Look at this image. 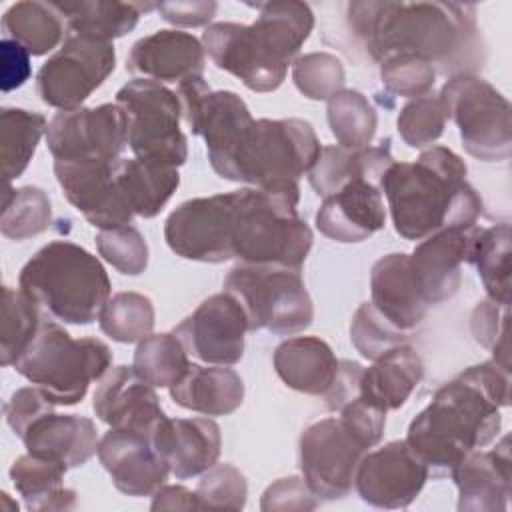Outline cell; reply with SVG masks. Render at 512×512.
<instances>
[{"label": "cell", "instance_id": "15", "mask_svg": "<svg viewBox=\"0 0 512 512\" xmlns=\"http://www.w3.org/2000/svg\"><path fill=\"white\" fill-rule=\"evenodd\" d=\"M246 332L250 330L242 306L224 290L202 300L174 328L188 356L210 366H232L240 362Z\"/></svg>", "mask_w": 512, "mask_h": 512}, {"label": "cell", "instance_id": "30", "mask_svg": "<svg viewBox=\"0 0 512 512\" xmlns=\"http://www.w3.org/2000/svg\"><path fill=\"white\" fill-rule=\"evenodd\" d=\"M372 362L362 370L360 396L384 412L398 410L424 376L420 354L412 346L400 344Z\"/></svg>", "mask_w": 512, "mask_h": 512}, {"label": "cell", "instance_id": "32", "mask_svg": "<svg viewBox=\"0 0 512 512\" xmlns=\"http://www.w3.org/2000/svg\"><path fill=\"white\" fill-rule=\"evenodd\" d=\"M62 14L70 34L90 36L112 42L132 32L142 12L156 10V2H104V0H76L52 2Z\"/></svg>", "mask_w": 512, "mask_h": 512}, {"label": "cell", "instance_id": "18", "mask_svg": "<svg viewBox=\"0 0 512 512\" xmlns=\"http://www.w3.org/2000/svg\"><path fill=\"white\" fill-rule=\"evenodd\" d=\"M98 420L116 430H132L152 436L166 418L156 388L148 384L134 366L110 368L96 386L92 400Z\"/></svg>", "mask_w": 512, "mask_h": 512}, {"label": "cell", "instance_id": "20", "mask_svg": "<svg viewBox=\"0 0 512 512\" xmlns=\"http://www.w3.org/2000/svg\"><path fill=\"white\" fill-rule=\"evenodd\" d=\"M96 454L114 486L132 498L154 496L170 474L150 436L140 432L110 428L100 438Z\"/></svg>", "mask_w": 512, "mask_h": 512}, {"label": "cell", "instance_id": "43", "mask_svg": "<svg viewBox=\"0 0 512 512\" xmlns=\"http://www.w3.org/2000/svg\"><path fill=\"white\" fill-rule=\"evenodd\" d=\"M408 336L386 320L372 302H362L350 320V340L366 360H376L384 352L406 344Z\"/></svg>", "mask_w": 512, "mask_h": 512}, {"label": "cell", "instance_id": "54", "mask_svg": "<svg viewBox=\"0 0 512 512\" xmlns=\"http://www.w3.org/2000/svg\"><path fill=\"white\" fill-rule=\"evenodd\" d=\"M364 366L352 360H340L338 374L328 388V392L322 396L324 404L332 412H340L348 402L360 396V378H362Z\"/></svg>", "mask_w": 512, "mask_h": 512}, {"label": "cell", "instance_id": "5", "mask_svg": "<svg viewBox=\"0 0 512 512\" xmlns=\"http://www.w3.org/2000/svg\"><path fill=\"white\" fill-rule=\"evenodd\" d=\"M252 24L216 22L202 34L204 52L212 64L230 72L252 92L280 88L288 66L314 28V12L298 0L256 4Z\"/></svg>", "mask_w": 512, "mask_h": 512}, {"label": "cell", "instance_id": "1", "mask_svg": "<svg viewBox=\"0 0 512 512\" xmlns=\"http://www.w3.org/2000/svg\"><path fill=\"white\" fill-rule=\"evenodd\" d=\"M182 118L202 136L212 170L230 182L268 192H300L298 180L316 162L322 144L300 118L254 120L232 90H210L204 76L178 84Z\"/></svg>", "mask_w": 512, "mask_h": 512}, {"label": "cell", "instance_id": "33", "mask_svg": "<svg viewBox=\"0 0 512 512\" xmlns=\"http://www.w3.org/2000/svg\"><path fill=\"white\" fill-rule=\"evenodd\" d=\"M66 470L68 466L58 460L26 452L12 462L8 474L16 492L22 496L24 506L32 512H46L70 510L76 506L78 494L62 484Z\"/></svg>", "mask_w": 512, "mask_h": 512}, {"label": "cell", "instance_id": "52", "mask_svg": "<svg viewBox=\"0 0 512 512\" xmlns=\"http://www.w3.org/2000/svg\"><path fill=\"white\" fill-rule=\"evenodd\" d=\"M32 74L30 52L12 38L0 42V88L10 92L20 88Z\"/></svg>", "mask_w": 512, "mask_h": 512}, {"label": "cell", "instance_id": "9", "mask_svg": "<svg viewBox=\"0 0 512 512\" xmlns=\"http://www.w3.org/2000/svg\"><path fill=\"white\" fill-rule=\"evenodd\" d=\"M224 292L242 306L250 332L292 336L314 320L312 298L300 270L236 264L224 278Z\"/></svg>", "mask_w": 512, "mask_h": 512}, {"label": "cell", "instance_id": "29", "mask_svg": "<svg viewBox=\"0 0 512 512\" xmlns=\"http://www.w3.org/2000/svg\"><path fill=\"white\" fill-rule=\"evenodd\" d=\"M168 390L178 406L204 416H228L244 402V380L228 366L190 364Z\"/></svg>", "mask_w": 512, "mask_h": 512}, {"label": "cell", "instance_id": "17", "mask_svg": "<svg viewBox=\"0 0 512 512\" xmlns=\"http://www.w3.org/2000/svg\"><path fill=\"white\" fill-rule=\"evenodd\" d=\"M116 160H54V176L66 200L100 230L126 226L134 220L116 182Z\"/></svg>", "mask_w": 512, "mask_h": 512}, {"label": "cell", "instance_id": "7", "mask_svg": "<svg viewBox=\"0 0 512 512\" xmlns=\"http://www.w3.org/2000/svg\"><path fill=\"white\" fill-rule=\"evenodd\" d=\"M18 288L54 320L84 326L98 320L112 284L92 252L68 240H52L22 266Z\"/></svg>", "mask_w": 512, "mask_h": 512}, {"label": "cell", "instance_id": "4", "mask_svg": "<svg viewBox=\"0 0 512 512\" xmlns=\"http://www.w3.org/2000/svg\"><path fill=\"white\" fill-rule=\"evenodd\" d=\"M466 174V162L446 146H430L414 162H394L378 184L394 230L424 240L444 228L476 226L484 204Z\"/></svg>", "mask_w": 512, "mask_h": 512}, {"label": "cell", "instance_id": "47", "mask_svg": "<svg viewBox=\"0 0 512 512\" xmlns=\"http://www.w3.org/2000/svg\"><path fill=\"white\" fill-rule=\"evenodd\" d=\"M436 68L416 56L400 54L380 62V80L384 88L400 98L426 96L436 82Z\"/></svg>", "mask_w": 512, "mask_h": 512}, {"label": "cell", "instance_id": "45", "mask_svg": "<svg viewBox=\"0 0 512 512\" xmlns=\"http://www.w3.org/2000/svg\"><path fill=\"white\" fill-rule=\"evenodd\" d=\"M98 254L120 274L138 276L148 266V244L132 224L100 230L96 236Z\"/></svg>", "mask_w": 512, "mask_h": 512}, {"label": "cell", "instance_id": "16", "mask_svg": "<svg viewBox=\"0 0 512 512\" xmlns=\"http://www.w3.org/2000/svg\"><path fill=\"white\" fill-rule=\"evenodd\" d=\"M428 476V466L412 446L406 440H392L364 454L354 488L366 504L394 510L410 506L422 492Z\"/></svg>", "mask_w": 512, "mask_h": 512}, {"label": "cell", "instance_id": "40", "mask_svg": "<svg viewBox=\"0 0 512 512\" xmlns=\"http://www.w3.org/2000/svg\"><path fill=\"white\" fill-rule=\"evenodd\" d=\"M52 224L50 196L38 186L6 188L2 196L0 232L10 240H28L42 234Z\"/></svg>", "mask_w": 512, "mask_h": 512}, {"label": "cell", "instance_id": "55", "mask_svg": "<svg viewBox=\"0 0 512 512\" xmlns=\"http://www.w3.org/2000/svg\"><path fill=\"white\" fill-rule=\"evenodd\" d=\"M152 510H192L200 508L196 490H188L184 486H160L154 492V500L150 504Z\"/></svg>", "mask_w": 512, "mask_h": 512}, {"label": "cell", "instance_id": "35", "mask_svg": "<svg viewBox=\"0 0 512 512\" xmlns=\"http://www.w3.org/2000/svg\"><path fill=\"white\" fill-rule=\"evenodd\" d=\"M488 298L510 304V224L476 228L470 258Z\"/></svg>", "mask_w": 512, "mask_h": 512}, {"label": "cell", "instance_id": "28", "mask_svg": "<svg viewBox=\"0 0 512 512\" xmlns=\"http://www.w3.org/2000/svg\"><path fill=\"white\" fill-rule=\"evenodd\" d=\"M340 360L330 344L318 336H294L274 350V368L280 380L302 394L324 396L338 374Z\"/></svg>", "mask_w": 512, "mask_h": 512}, {"label": "cell", "instance_id": "13", "mask_svg": "<svg viewBox=\"0 0 512 512\" xmlns=\"http://www.w3.org/2000/svg\"><path fill=\"white\" fill-rule=\"evenodd\" d=\"M116 68L112 42L70 34L36 74L40 100L58 110L80 108Z\"/></svg>", "mask_w": 512, "mask_h": 512}, {"label": "cell", "instance_id": "48", "mask_svg": "<svg viewBox=\"0 0 512 512\" xmlns=\"http://www.w3.org/2000/svg\"><path fill=\"white\" fill-rule=\"evenodd\" d=\"M470 332L474 340L494 354V360L510 368L508 358V304L484 298L470 314Z\"/></svg>", "mask_w": 512, "mask_h": 512}, {"label": "cell", "instance_id": "2", "mask_svg": "<svg viewBox=\"0 0 512 512\" xmlns=\"http://www.w3.org/2000/svg\"><path fill=\"white\" fill-rule=\"evenodd\" d=\"M346 26L370 62L416 56L440 74H476L486 48L472 4L456 2H350Z\"/></svg>", "mask_w": 512, "mask_h": 512}, {"label": "cell", "instance_id": "49", "mask_svg": "<svg viewBox=\"0 0 512 512\" xmlns=\"http://www.w3.org/2000/svg\"><path fill=\"white\" fill-rule=\"evenodd\" d=\"M54 402L38 388V386H24L10 394V398L4 402V418L6 424L12 428V432L22 438V434L28 430L32 422H36L40 416L54 412Z\"/></svg>", "mask_w": 512, "mask_h": 512}, {"label": "cell", "instance_id": "53", "mask_svg": "<svg viewBox=\"0 0 512 512\" xmlns=\"http://www.w3.org/2000/svg\"><path fill=\"white\" fill-rule=\"evenodd\" d=\"M218 4L214 0H186V2H156V10L160 16L174 26H206L214 14Z\"/></svg>", "mask_w": 512, "mask_h": 512}, {"label": "cell", "instance_id": "41", "mask_svg": "<svg viewBox=\"0 0 512 512\" xmlns=\"http://www.w3.org/2000/svg\"><path fill=\"white\" fill-rule=\"evenodd\" d=\"M154 304L140 292H118L102 308L98 316L100 330L116 342L132 344L152 334Z\"/></svg>", "mask_w": 512, "mask_h": 512}, {"label": "cell", "instance_id": "24", "mask_svg": "<svg viewBox=\"0 0 512 512\" xmlns=\"http://www.w3.org/2000/svg\"><path fill=\"white\" fill-rule=\"evenodd\" d=\"M178 480L194 478L218 462L220 426L212 418H164L150 436Z\"/></svg>", "mask_w": 512, "mask_h": 512}, {"label": "cell", "instance_id": "12", "mask_svg": "<svg viewBox=\"0 0 512 512\" xmlns=\"http://www.w3.org/2000/svg\"><path fill=\"white\" fill-rule=\"evenodd\" d=\"M366 444L340 416H328L304 428L298 442L302 478L322 500H342L356 482Z\"/></svg>", "mask_w": 512, "mask_h": 512}, {"label": "cell", "instance_id": "36", "mask_svg": "<svg viewBox=\"0 0 512 512\" xmlns=\"http://www.w3.org/2000/svg\"><path fill=\"white\" fill-rule=\"evenodd\" d=\"M48 124L40 112L24 108H2L0 112V156L6 182L22 176Z\"/></svg>", "mask_w": 512, "mask_h": 512}, {"label": "cell", "instance_id": "46", "mask_svg": "<svg viewBox=\"0 0 512 512\" xmlns=\"http://www.w3.org/2000/svg\"><path fill=\"white\" fill-rule=\"evenodd\" d=\"M200 508L242 510L246 506L248 484L244 474L232 464H214L200 474L196 486Z\"/></svg>", "mask_w": 512, "mask_h": 512}, {"label": "cell", "instance_id": "14", "mask_svg": "<svg viewBox=\"0 0 512 512\" xmlns=\"http://www.w3.org/2000/svg\"><path fill=\"white\" fill-rule=\"evenodd\" d=\"M46 146L54 160H116L128 146L126 118L120 106L58 110L46 128Z\"/></svg>", "mask_w": 512, "mask_h": 512}, {"label": "cell", "instance_id": "8", "mask_svg": "<svg viewBox=\"0 0 512 512\" xmlns=\"http://www.w3.org/2000/svg\"><path fill=\"white\" fill-rule=\"evenodd\" d=\"M112 364V350L94 336L72 338L58 322L44 316L34 340L14 362V370L38 386L56 406L82 402L92 382Z\"/></svg>", "mask_w": 512, "mask_h": 512}, {"label": "cell", "instance_id": "11", "mask_svg": "<svg viewBox=\"0 0 512 512\" xmlns=\"http://www.w3.org/2000/svg\"><path fill=\"white\" fill-rule=\"evenodd\" d=\"M446 120L460 132L464 150L482 162H504L512 154L508 100L476 74L450 76L438 94Z\"/></svg>", "mask_w": 512, "mask_h": 512}, {"label": "cell", "instance_id": "22", "mask_svg": "<svg viewBox=\"0 0 512 512\" xmlns=\"http://www.w3.org/2000/svg\"><path fill=\"white\" fill-rule=\"evenodd\" d=\"M460 512H502L510 500V436L466 454L452 470Z\"/></svg>", "mask_w": 512, "mask_h": 512}, {"label": "cell", "instance_id": "44", "mask_svg": "<svg viewBox=\"0 0 512 512\" xmlns=\"http://www.w3.org/2000/svg\"><path fill=\"white\" fill-rule=\"evenodd\" d=\"M398 134L410 148L432 146L446 128V114L438 96L426 94L402 106L398 120Z\"/></svg>", "mask_w": 512, "mask_h": 512}, {"label": "cell", "instance_id": "19", "mask_svg": "<svg viewBox=\"0 0 512 512\" xmlns=\"http://www.w3.org/2000/svg\"><path fill=\"white\" fill-rule=\"evenodd\" d=\"M476 226L444 228L416 244L410 268L428 308L450 300L462 284V264L470 258Z\"/></svg>", "mask_w": 512, "mask_h": 512}, {"label": "cell", "instance_id": "38", "mask_svg": "<svg viewBox=\"0 0 512 512\" xmlns=\"http://www.w3.org/2000/svg\"><path fill=\"white\" fill-rule=\"evenodd\" d=\"M326 118L338 146L366 148L376 134L378 116L370 100L352 88L336 92L326 106Z\"/></svg>", "mask_w": 512, "mask_h": 512}, {"label": "cell", "instance_id": "42", "mask_svg": "<svg viewBox=\"0 0 512 512\" xmlns=\"http://www.w3.org/2000/svg\"><path fill=\"white\" fill-rule=\"evenodd\" d=\"M292 80L300 94L310 100H330L344 90L346 74L342 62L328 52H310L298 56L292 64Z\"/></svg>", "mask_w": 512, "mask_h": 512}, {"label": "cell", "instance_id": "50", "mask_svg": "<svg viewBox=\"0 0 512 512\" xmlns=\"http://www.w3.org/2000/svg\"><path fill=\"white\" fill-rule=\"evenodd\" d=\"M320 498L310 490L304 478L286 476L272 482L260 500L264 512H292V510H314Z\"/></svg>", "mask_w": 512, "mask_h": 512}, {"label": "cell", "instance_id": "37", "mask_svg": "<svg viewBox=\"0 0 512 512\" xmlns=\"http://www.w3.org/2000/svg\"><path fill=\"white\" fill-rule=\"evenodd\" d=\"M44 314L40 304L22 288H2V320H0V364L14 366L34 340Z\"/></svg>", "mask_w": 512, "mask_h": 512}, {"label": "cell", "instance_id": "23", "mask_svg": "<svg viewBox=\"0 0 512 512\" xmlns=\"http://www.w3.org/2000/svg\"><path fill=\"white\" fill-rule=\"evenodd\" d=\"M206 64L204 44L182 30H158L132 44L126 70L154 82H182L202 76Z\"/></svg>", "mask_w": 512, "mask_h": 512}, {"label": "cell", "instance_id": "51", "mask_svg": "<svg viewBox=\"0 0 512 512\" xmlns=\"http://www.w3.org/2000/svg\"><path fill=\"white\" fill-rule=\"evenodd\" d=\"M338 414L348 424V428L366 444V448H372L382 440L388 412L370 404L362 396L348 402Z\"/></svg>", "mask_w": 512, "mask_h": 512}, {"label": "cell", "instance_id": "6", "mask_svg": "<svg viewBox=\"0 0 512 512\" xmlns=\"http://www.w3.org/2000/svg\"><path fill=\"white\" fill-rule=\"evenodd\" d=\"M300 192L238 188L224 192V246L228 260L300 270L312 248V230L298 216Z\"/></svg>", "mask_w": 512, "mask_h": 512}, {"label": "cell", "instance_id": "25", "mask_svg": "<svg viewBox=\"0 0 512 512\" xmlns=\"http://www.w3.org/2000/svg\"><path fill=\"white\" fill-rule=\"evenodd\" d=\"M370 294L376 310L406 334L416 330L430 310L418 292L406 252L376 260L370 272Z\"/></svg>", "mask_w": 512, "mask_h": 512}, {"label": "cell", "instance_id": "34", "mask_svg": "<svg viewBox=\"0 0 512 512\" xmlns=\"http://www.w3.org/2000/svg\"><path fill=\"white\" fill-rule=\"evenodd\" d=\"M2 30L4 38L22 44L30 56H44L62 42L66 22L52 2L24 0L4 12Z\"/></svg>", "mask_w": 512, "mask_h": 512}, {"label": "cell", "instance_id": "26", "mask_svg": "<svg viewBox=\"0 0 512 512\" xmlns=\"http://www.w3.org/2000/svg\"><path fill=\"white\" fill-rule=\"evenodd\" d=\"M28 454L50 458L68 468L84 466L98 452V430L90 418L48 412L28 426L20 438Z\"/></svg>", "mask_w": 512, "mask_h": 512}, {"label": "cell", "instance_id": "39", "mask_svg": "<svg viewBox=\"0 0 512 512\" xmlns=\"http://www.w3.org/2000/svg\"><path fill=\"white\" fill-rule=\"evenodd\" d=\"M132 366L154 388H170L186 374L190 360L178 336L162 332L138 342Z\"/></svg>", "mask_w": 512, "mask_h": 512}, {"label": "cell", "instance_id": "27", "mask_svg": "<svg viewBox=\"0 0 512 512\" xmlns=\"http://www.w3.org/2000/svg\"><path fill=\"white\" fill-rule=\"evenodd\" d=\"M392 164L394 156L390 152V140L382 142L380 146H366L358 150L344 146H322L316 162L308 170V182L318 196L328 198L352 180L380 184L384 172Z\"/></svg>", "mask_w": 512, "mask_h": 512}, {"label": "cell", "instance_id": "31", "mask_svg": "<svg viewBox=\"0 0 512 512\" xmlns=\"http://www.w3.org/2000/svg\"><path fill=\"white\" fill-rule=\"evenodd\" d=\"M116 182L134 216L154 218L180 186L178 168L140 158L116 160Z\"/></svg>", "mask_w": 512, "mask_h": 512}, {"label": "cell", "instance_id": "21", "mask_svg": "<svg viewBox=\"0 0 512 512\" xmlns=\"http://www.w3.org/2000/svg\"><path fill=\"white\" fill-rule=\"evenodd\" d=\"M386 224L384 198L378 184L352 180L324 198L316 212V228L334 242H364Z\"/></svg>", "mask_w": 512, "mask_h": 512}, {"label": "cell", "instance_id": "10", "mask_svg": "<svg viewBox=\"0 0 512 512\" xmlns=\"http://www.w3.org/2000/svg\"><path fill=\"white\" fill-rule=\"evenodd\" d=\"M126 118L128 148L136 158L178 168L188 158V140L180 130L182 108L176 92L160 82L134 78L116 92Z\"/></svg>", "mask_w": 512, "mask_h": 512}, {"label": "cell", "instance_id": "3", "mask_svg": "<svg viewBox=\"0 0 512 512\" xmlns=\"http://www.w3.org/2000/svg\"><path fill=\"white\" fill-rule=\"evenodd\" d=\"M510 400V368L486 360L436 390L410 422L406 442L430 472H450L466 454L488 446L500 432Z\"/></svg>", "mask_w": 512, "mask_h": 512}]
</instances>
